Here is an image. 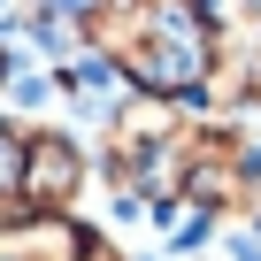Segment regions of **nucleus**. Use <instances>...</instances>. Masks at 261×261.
<instances>
[{"mask_svg":"<svg viewBox=\"0 0 261 261\" xmlns=\"http://www.w3.org/2000/svg\"><path fill=\"white\" fill-rule=\"evenodd\" d=\"M69 46L108 62L123 92L192 108L223 46V8L207 0H85L69 16Z\"/></svg>","mask_w":261,"mask_h":261,"instance_id":"obj_1","label":"nucleus"},{"mask_svg":"<svg viewBox=\"0 0 261 261\" xmlns=\"http://www.w3.org/2000/svg\"><path fill=\"white\" fill-rule=\"evenodd\" d=\"M92 192V139L54 115L23 123V215H85Z\"/></svg>","mask_w":261,"mask_h":261,"instance_id":"obj_2","label":"nucleus"},{"mask_svg":"<svg viewBox=\"0 0 261 261\" xmlns=\"http://www.w3.org/2000/svg\"><path fill=\"white\" fill-rule=\"evenodd\" d=\"M46 85H54V100H62V123L69 130H100L108 123V108L123 100V77L108 69V62H92V54H62L54 69H46Z\"/></svg>","mask_w":261,"mask_h":261,"instance_id":"obj_3","label":"nucleus"},{"mask_svg":"<svg viewBox=\"0 0 261 261\" xmlns=\"http://www.w3.org/2000/svg\"><path fill=\"white\" fill-rule=\"evenodd\" d=\"M85 238H92L85 215H8L0 261H85Z\"/></svg>","mask_w":261,"mask_h":261,"instance_id":"obj_4","label":"nucleus"},{"mask_svg":"<svg viewBox=\"0 0 261 261\" xmlns=\"http://www.w3.org/2000/svg\"><path fill=\"white\" fill-rule=\"evenodd\" d=\"M23 215V123L0 115V223Z\"/></svg>","mask_w":261,"mask_h":261,"instance_id":"obj_5","label":"nucleus"},{"mask_svg":"<svg viewBox=\"0 0 261 261\" xmlns=\"http://www.w3.org/2000/svg\"><path fill=\"white\" fill-rule=\"evenodd\" d=\"M238 39H246V31H238ZM246 46H253V39H246ZM246 123H261V46L246 54Z\"/></svg>","mask_w":261,"mask_h":261,"instance_id":"obj_6","label":"nucleus"},{"mask_svg":"<svg viewBox=\"0 0 261 261\" xmlns=\"http://www.w3.org/2000/svg\"><path fill=\"white\" fill-rule=\"evenodd\" d=\"M85 261H130V253H123L108 230H92V238H85Z\"/></svg>","mask_w":261,"mask_h":261,"instance_id":"obj_7","label":"nucleus"},{"mask_svg":"<svg viewBox=\"0 0 261 261\" xmlns=\"http://www.w3.org/2000/svg\"><path fill=\"white\" fill-rule=\"evenodd\" d=\"M16 69H23V54L8 46V31H0V100H8V77H16Z\"/></svg>","mask_w":261,"mask_h":261,"instance_id":"obj_8","label":"nucleus"},{"mask_svg":"<svg viewBox=\"0 0 261 261\" xmlns=\"http://www.w3.org/2000/svg\"><path fill=\"white\" fill-rule=\"evenodd\" d=\"M0 16H8V0H0Z\"/></svg>","mask_w":261,"mask_h":261,"instance_id":"obj_9","label":"nucleus"}]
</instances>
